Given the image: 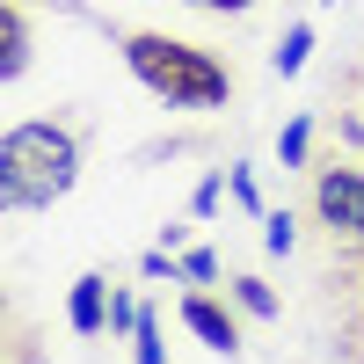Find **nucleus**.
<instances>
[{
	"label": "nucleus",
	"mask_w": 364,
	"mask_h": 364,
	"mask_svg": "<svg viewBox=\"0 0 364 364\" xmlns=\"http://www.w3.org/2000/svg\"><path fill=\"white\" fill-rule=\"evenodd\" d=\"M80 175V146L58 124H15L0 139V197L8 204H51Z\"/></svg>",
	"instance_id": "nucleus-1"
},
{
	"label": "nucleus",
	"mask_w": 364,
	"mask_h": 364,
	"mask_svg": "<svg viewBox=\"0 0 364 364\" xmlns=\"http://www.w3.org/2000/svg\"><path fill=\"white\" fill-rule=\"evenodd\" d=\"M124 58L132 73L154 87V95L182 102V109H211L226 102V66L197 44H175V37H154V29H139V37H124Z\"/></svg>",
	"instance_id": "nucleus-2"
},
{
	"label": "nucleus",
	"mask_w": 364,
	"mask_h": 364,
	"mask_svg": "<svg viewBox=\"0 0 364 364\" xmlns=\"http://www.w3.org/2000/svg\"><path fill=\"white\" fill-rule=\"evenodd\" d=\"M321 219L336 226V233H350V240H364V175H321Z\"/></svg>",
	"instance_id": "nucleus-3"
},
{
	"label": "nucleus",
	"mask_w": 364,
	"mask_h": 364,
	"mask_svg": "<svg viewBox=\"0 0 364 364\" xmlns=\"http://www.w3.org/2000/svg\"><path fill=\"white\" fill-rule=\"evenodd\" d=\"M182 321H190V328H197V336H204L211 350H233V321H226L219 306H211V299H190V306H182Z\"/></svg>",
	"instance_id": "nucleus-4"
},
{
	"label": "nucleus",
	"mask_w": 364,
	"mask_h": 364,
	"mask_svg": "<svg viewBox=\"0 0 364 364\" xmlns=\"http://www.w3.org/2000/svg\"><path fill=\"white\" fill-rule=\"evenodd\" d=\"M66 314H73L80 336H95V328H102V277H80L73 299H66Z\"/></svg>",
	"instance_id": "nucleus-5"
},
{
	"label": "nucleus",
	"mask_w": 364,
	"mask_h": 364,
	"mask_svg": "<svg viewBox=\"0 0 364 364\" xmlns=\"http://www.w3.org/2000/svg\"><path fill=\"white\" fill-rule=\"evenodd\" d=\"M0 37H8V58H0V73H8V80H15V73L29 66V29H22V15H15V8H8V15H0Z\"/></svg>",
	"instance_id": "nucleus-6"
},
{
	"label": "nucleus",
	"mask_w": 364,
	"mask_h": 364,
	"mask_svg": "<svg viewBox=\"0 0 364 364\" xmlns=\"http://www.w3.org/2000/svg\"><path fill=\"white\" fill-rule=\"evenodd\" d=\"M306 44H314V29H291V37L277 44V73H299V66H306Z\"/></svg>",
	"instance_id": "nucleus-7"
},
{
	"label": "nucleus",
	"mask_w": 364,
	"mask_h": 364,
	"mask_svg": "<svg viewBox=\"0 0 364 364\" xmlns=\"http://www.w3.org/2000/svg\"><path fill=\"white\" fill-rule=\"evenodd\" d=\"M240 306H248V314H277V299H269V284H255V277H240Z\"/></svg>",
	"instance_id": "nucleus-8"
},
{
	"label": "nucleus",
	"mask_w": 364,
	"mask_h": 364,
	"mask_svg": "<svg viewBox=\"0 0 364 364\" xmlns=\"http://www.w3.org/2000/svg\"><path fill=\"white\" fill-rule=\"evenodd\" d=\"M132 336H139V364H161V328H154V321H139Z\"/></svg>",
	"instance_id": "nucleus-9"
},
{
	"label": "nucleus",
	"mask_w": 364,
	"mask_h": 364,
	"mask_svg": "<svg viewBox=\"0 0 364 364\" xmlns=\"http://www.w3.org/2000/svg\"><path fill=\"white\" fill-rule=\"evenodd\" d=\"M262 240L284 255V248H291V211H269V233H262Z\"/></svg>",
	"instance_id": "nucleus-10"
},
{
	"label": "nucleus",
	"mask_w": 364,
	"mask_h": 364,
	"mask_svg": "<svg viewBox=\"0 0 364 364\" xmlns=\"http://www.w3.org/2000/svg\"><path fill=\"white\" fill-rule=\"evenodd\" d=\"M277 154H284V161H299V154H306V124H284V139H277Z\"/></svg>",
	"instance_id": "nucleus-11"
},
{
	"label": "nucleus",
	"mask_w": 364,
	"mask_h": 364,
	"mask_svg": "<svg viewBox=\"0 0 364 364\" xmlns=\"http://www.w3.org/2000/svg\"><path fill=\"white\" fill-rule=\"evenodd\" d=\"M197 8H248V0H197Z\"/></svg>",
	"instance_id": "nucleus-12"
}]
</instances>
